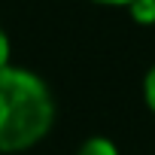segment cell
Instances as JSON below:
<instances>
[{
	"mask_svg": "<svg viewBox=\"0 0 155 155\" xmlns=\"http://www.w3.org/2000/svg\"><path fill=\"white\" fill-rule=\"evenodd\" d=\"M55 125V97L37 73L0 70V152H25Z\"/></svg>",
	"mask_w": 155,
	"mask_h": 155,
	"instance_id": "cell-1",
	"label": "cell"
},
{
	"mask_svg": "<svg viewBox=\"0 0 155 155\" xmlns=\"http://www.w3.org/2000/svg\"><path fill=\"white\" fill-rule=\"evenodd\" d=\"M143 97H146V107L155 113V67L146 73V79H143Z\"/></svg>",
	"mask_w": 155,
	"mask_h": 155,
	"instance_id": "cell-4",
	"label": "cell"
},
{
	"mask_svg": "<svg viewBox=\"0 0 155 155\" xmlns=\"http://www.w3.org/2000/svg\"><path fill=\"white\" fill-rule=\"evenodd\" d=\"M9 55H12L9 37H6V31H3V28H0V70H3V67H9Z\"/></svg>",
	"mask_w": 155,
	"mask_h": 155,
	"instance_id": "cell-5",
	"label": "cell"
},
{
	"mask_svg": "<svg viewBox=\"0 0 155 155\" xmlns=\"http://www.w3.org/2000/svg\"><path fill=\"white\" fill-rule=\"evenodd\" d=\"M76 155H119V149L107 137H88L79 149H76Z\"/></svg>",
	"mask_w": 155,
	"mask_h": 155,
	"instance_id": "cell-2",
	"label": "cell"
},
{
	"mask_svg": "<svg viewBox=\"0 0 155 155\" xmlns=\"http://www.w3.org/2000/svg\"><path fill=\"white\" fill-rule=\"evenodd\" d=\"M128 9L137 25H155V0H134Z\"/></svg>",
	"mask_w": 155,
	"mask_h": 155,
	"instance_id": "cell-3",
	"label": "cell"
},
{
	"mask_svg": "<svg viewBox=\"0 0 155 155\" xmlns=\"http://www.w3.org/2000/svg\"><path fill=\"white\" fill-rule=\"evenodd\" d=\"M91 3H104V6H131L134 0H91Z\"/></svg>",
	"mask_w": 155,
	"mask_h": 155,
	"instance_id": "cell-6",
	"label": "cell"
}]
</instances>
